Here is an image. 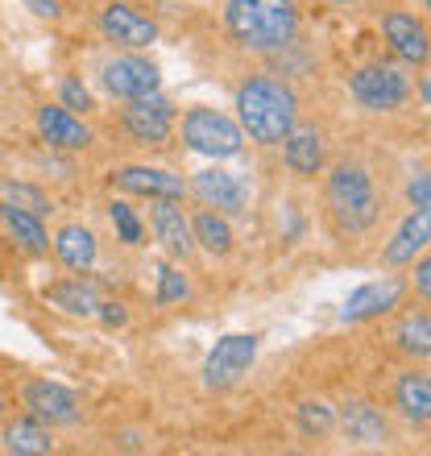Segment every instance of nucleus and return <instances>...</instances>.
Listing matches in <instances>:
<instances>
[{
  "label": "nucleus",
  "mask_w": 431,
  "mask_h": 456,
  "mask_svg": "<svg viewBox=\"0 0 431 456\" xmlns=\"http://www.w3.org/2000/svg\"><path fill=\"white\" fill-rule=\"evenodd\" d=\"M37 133L50 150H87L92 145V129L79 120V112L62 109V104L37 109Z\"/></svg>",
  "instance_id": "15"
},
{
  "label": "nucleus",
  "mask_w": 431,
  "mask_h": 456,
  "mask_svg": "<svg viewBox=\"0 0 431 456\" xmlns=\"http://www.w3.org/2000/svg\"><path fill=\"white\" fill-rule=\"evenodd\" d=\"M394 407L403 419L411 423H427L431 419V378L423 370H411L398 378L394 386Z\"/></svg>",
  "instance_id": "22"
},
{
  "label": "nucleus",
  "mask_w": 431,
  "mask_h": 456,
  "mask_svg": "<svg viewBox=\"0 0 431 456\" xmlns=\"http://www.w3.org/2000/svg\"><path fill=\"white\" fill-rule=\"evenodd\" d=\"M25 411L46 428H75L79 423V398L59 382H29L25 386Z\"/></svg>",
  "instance_id": "10"
},
{
  "label": "nucleus",
  "mask_w": 431,
  "mask_h": 456,
  "mask_svg": "<svg viewBox=\"0 0 431 456\" xmlns=\"http://www.w3.org/2000/svg\"><path fill=\"white\" fill-rule=\"evenodd\" d=\"M282 158H287L290 175H299V179H315V175L323 170V137H320V129L295 120V129L282 137Z\"/></svg>",
  "instance_id": "18"
},
{
  "label": "nucleus",
  "mask_w": 431,
  "mask_h": 456,
  "mask_svg": "<svg viewBox=\"0 0 431 456\" xmlns=\"http://www.w3.org/2000/svg\"><path fill=\"white\" fill-rule=\"evenodd\" d=\"M96 315H100V320H104L108 328H120V324H125V320H129V312H125L120 303H100V307H96Z\"/></svg>",
  "instance_id": "33"
},
{
  "label": "nucleus",
  "mask_w": 431,
  "mask_h": 456,
  "mask_svg": "<svg viewBox=\"0 0 431 456\" xmlns=\"http://www.w3.org/2000/svg\"><path fill=\"white\" fill-rule=\"evenodd\" d=\"M59 100H62V109H71V112H87V109H92V92H87L79 79H62V84H59Z\"/></svg>",
  "instance_id": "31"
},
{
  "label": "nucleus",
  "mask_w": 431,
  "mask_h": 456,
  "mask_svg": "<svg viewBox=\"0 0 431 456\" xmlns=\"http://www.w3.org/2000/svg\"><path fill=\"white\" fill-rule=\"evenodd\" d=\"M336 423H340L345 440H353V444H361V448L390 444V423H386L382 411L373 407V403H365V398L345 403V407H340V415H336Z\"/></svg>",
  "instance_id": "14"
},
{
  "label": "nucleus",
  "mask_w": 431,
  "mask_h": 456,
  "mask_svg": "<svg viewBox=\"0 0 431 456\" xmlns=\"http://www.w3.org/2000/svg\"><path fill=\"white\" fill-rule=\"evenodd\" d=\"M403 290H407V282H403V278H394V274L378 278V282H365V287H357L353 295H348L340 320H345V324H365V320H378V315L394 312L398 303H403Z\"/></svg>",
  "instance_id": "11"
},
{
  "label": "nucleus",
  "mask_w": 431,
  "mask_h": 456,
  "mask_svg": "<svg viewBox=\"0 0 431 456\" xmlns=\"http://www.w3.org/2000/svg\"><path fill=\"white\" fill-rule=\"evenodd\" d=\"M0 448L9 456H42V452H54V440H50L46 423H37L34 415H25V419L9 423V428L0 432Z\"/></svg>",
  "instance_id": "21"
},
{
  "label": "nucleus",
  "mask_w": 431,
  "mask_h": 456,
  "mask_svg": "<svg viewBox=\"0 0 431 456\" xmlns=\"http://www.w3.org/2000/svg\"><path fill=\"white\" fill-rule=\"evenodd\" d=\"M328 208H332L336 224L345 228V232H365V228L378 224L382 200L373 191L370 170L357 167V162H340L328 175Z\"/></svg>",
  "instance_id": "3"
},
{
  "label": "nucleus",
  "mask_w": 431,
  "mask_h": 456,
  "mask_svg": "<svg viewBox=\"0 0 431 456\" xmlns=\"http://www.w3.org/2000/svg\"><path fill=\"white\" fill-rule=\"evenodd\" d=\"M336 4H353V0H336Z\"/></svg>",
  "instance_id": "38"
},
{
  "label": "nucleus",
  "mask_w": 431,
  "mask_h": 456,
  "mask_svg": "<svg viewBox=\"0 0 431 456\" xmlns=\"http://www.w3.org/2000/svg\"><path fill=\"white\" fill-rule=\"evenodd\" d=\"M120 125L137 145H167L170 133H175V104L167 96H137L125 100V112H120Z\"/></svg>",
  "instance_id": "7"
},
{
  "label": "nucleus",
  "mask_w": 431,
  "mask_h": 456,
  "mask_svg": "<svg viewBox=\"0 0 431 456\" xmlns=\"http://www.w3.org/2000/svg\"><path fill=\"white\" fill-rule=\"evenodd\" d=\"M25 4H29L37 17H46V21H59L62 17V0H25Z\"/></svg>",
  "instance_id": "34"
},
{
  "label": "nucleus",
  "mask_w": 431,
  "mask_h": 456,
  "mask_svg": "<svg viewBox=\"0 0 431 456\" xmlns=\"http://www.w3.org/2000/svg\"><path fill=\"white\" fill-rule=\"evenodd\" d=\"M407 200H411V208H431V179H427V170H419V175L411 179Z\"/></svg>",
  "instance_id": "32"
},
{
  "label": "nucleus",
  "mask_w": 431,
  "mask_h": 456,
  "mask_svg": "<svg viewBox=\"0 0 431 456\" xmlns=\"http://www.w3.org/2000/svg\"><path fill=\"white\" fill-rule=\"evenodd\" d=\"M295 423L307 440H328L336 432V407H328L323 398H303L295 407Z\"/></svg>",
  "instance_id": "27"
},
{
  "label": "nucleus",
  "mask_w": 431,
  "mask_h": 456,
  "mask_svg": "<svg viewBox=\"0 0 431 456\" xmlns=\"http://www.w3.org/2000/svg\"><path fill=\"white\" fill-rule=\"evenodd\" d=\"M415 287H419V299L427 303V295H431V262L427 257H419V265H415Z\"/></svg>",
  "instance_id": "35"
},
{
  "label": "nucleus",
  "mask_w": 431,
  "mask_h": 456,
  "mask_svg": "<svg viewBox=\"0 0 431 456\" xmlns=\"http://www.w3.org/2000/svg\"><path fill=\"white\" fill-rule=\"evenodd\" d=\"M191 237L195 249L212 253V257H228L232 253V224L224 220V212H195L191 216Z\"/></svg>",
  "instance_id": "24"
},
{
  "label": "nucleus",
  "mask_w": 431,
  "mask_h": 456,
  "mask_svg": "<svg viewBox=\"0 0 431 456\" xmlns=\"http://www.w3.org/2000/svg\"><path fill=\"white\" fill-rule=\"evenodd\" d=\"M54 253H59V262L75 274H87L92 265H96V237H92V228L84 224H62L59 237H54Z\"/></svg>",
  "instance_id": "20"
},
{
  "label": "nucleus",
  "mask_w": 431,
  "mask_h": 456,
  "mask_svg": "<svg viewBox=\"0 0 431 456\" xmlns=\"http://www.w3.org/2000/svg\"><path fill=\"white\" fill-rule=\"evenodd\" d=\"M104 87L112 92V96L120 100H137V96H150V92H158L162 87V75H158V67L145 54H117V59L104 62Z\"/></svg>",
  "instance_id": "9"
},
{
  "label": "nucleus",
  "mask_w": 431,
  "mask_h": 456,
  "mask_svg": "<svg viewBox=\"0 0 431 456\" xmlns=\"http://www.w3.org/2000/svg\"><path fill=\"white\" fill-rule=\"evenodd\" d=\"M191 191L204 200L207 208H216V212H228V216H237V212H245L249 208V187L232 175V170H220V167H207L195 175Z\"/></svg>",
  "instance_id": "13"
},
{
  "label": "nucleus",
  "mask_w": 431,
  "mask_h": 456,
  "mask_svg": "<svg viewBox=\"0 0 431 456\" xmlns=\"http://www.w3.org/2000/svg\"><path fill=\"white\" fill-rule=\"evenodd\" d=\"M46 303H54L59 312H67V315H84V320H96V307H100V299H96V290L87 287L84 278H67V282H50L46 290Z\"/></svg>",
  "instance_id": "23"
},
{
  "label": "nucleus",
  "mask_w": 431,
  "mask_h": 456,
  "mask_svg": "<svg viewBox=\"0 0 431 456\" xmlns=\"http://www.w3.org/2000/svg\"><path fill=\"white\" fill-rule=\"evenodd\" d=\"M100 34H104L108 42H117V46H125V50H145V46H154L158 42V21L154 17H145L142 9H133V4L112 0V4L100 9Z\"/></svg>",
  "instance_id": "8"
},
{
  "label": "nucleus",
  "mask_w": 431,
  "mask_h": 456,
  "mask_svg": "<svg viewBox=\"0 0 431 456\" xmlns=\"http://www.w3.org/2000/svg\"><path fill=\"white\" fill-rule=\"evenodd\" d=\"M394 348L403 357L423 361L431 353V315L427 312H411L403 315V324L394 328Z\"/></svg>",
  "instance_id": "26"
},
{
  "label": "nucleus",
  "mask_w": 431,
  "mask_h": 456,
  "mask_svg": "<svg viewBox=\"0 0 431 456\" xmlns=\"http://www.w3.org/2000/svg\"><path fill=\"white\" fill-rule=\"evenodd\" d=\"M150 228H154L158 245L170 253V257H179V262H187L195 253V237H191V220L183 216L179 200H154V208H150Z\"/></svg>",
  "instance_id": "12"
},
{
  "label": "nucleus",
  "mask_w": 431,
  "mask_h": 456,
  "mask_svg": "<svg viewBox=\"0 0 431 456\" xmlns=\"http://www.w3.org/2000/svg\"><path fill=\"white\" fill-rule=\"evenodd\" d=\"M257 345H262V337H253V332H228V337H220L204 361V382L212 390L237 386L249 373L253 357H257Z\"/></svg>",
  "instance_id": "6"
},
{
  "label": "nucleus",
  "mask_w": 431,
  "mask_h": 456,
  "mask_svg": "<svg viewBox=\"0 0 431 456\" xmlns=\"http://www.w3.org/2000/svg\"><path fill=\"white\" fill-rule=\"evenodd\" d=\"M108 216H112V228L120 232V240H125V245H142V240H145V228H142V220H137V212H133L129 204L112 200V204H108Z\"/></svg>",
  "instance_id": "30"
},
{
  "label": "nucleus",
  "mask_w": 431,
  "mask_h": 456,
  "mask_svg": "<svg viewBox=\"0 0 431 456\" xmlns=\"http://www.w3.org/2000/svg\"><path fill=\"white\" fill-rule=\"evenodd\" d=\"M348 92H353V100H357L361 109H370V112H394L398 104H407L411 84H407V75L394 71V67H386V62H370V67L353 71V79H348Z\"/></svg>",
  "instance_id": "5"
},
{
  "label": "nucleus",
  "mask_w": 431,
  "mask_h": 456,
  "mask_svg": "<svg viewBox=\"0 0 431 456\" xmlns=\"http://www.w3.org/2000/svg\"><path fill=\"white\" fill-rule=\"evenodd\" d=\"M112 187L125 195H150V200H183V179L162 167H120L112 170Z\"/></svg>",
  "instance_id": "16"
},
{
  "label": "nucleus",
  "mask_w": 431,
  "mask_h": 456,
  "mask_svg": "<svg viewBox=\"0 0 431 456\" xmlns=\"http://www.w3.org/2000/svg\"><path fill=\"white\" fill-rule=\"evenodd\" d=\"M183 142L187 150L204 158H216V162H224V158H237L245 150V133L232 117L216 109H191L183 117Z\"/></svg>",
  "instance_id": "4"
},
{
  "label": "nucleus",
  "mask_w": 431,
  "mask_h": 456,
  "mask_svg": "<svg viewBox=\"0 0 431 456\" xmlns=\"http://www.w3.org/2000/svg\"><path fill=\"white\" fill-rule=\"evenodd\" d=\"M382 34L386 42H390V50H394L398 59H407V62H427V29H423V21L415 17V12H386L382 17Z\"/></svg>",
  "instance_id": "17"
},
{
  "label": "nucleus",
  "mask_w": 431,
  "mask_h": 456,
  "mask_svg": "<svg viewBox=\"0 0 431 456\" xmlns=\"http://www.w3.org/2000/svg\"><path fill=\"white\" fill-rule=\"evenodd\" d=\"M0 224H4V200H0Z\"/></svg>",
  "instance_id": "36"
},
{
  "label": "nucleus",
  "mask_w": 431,
  "mask_h": 456,
  "mask_svg": "<svg viewBox=\"0 0 431 456\" xmlns=\"http://www.w3.org/2000/svg\"><path fill=\"white\" fill-rule=\"evenodd\" d=\"M187 295H191V282H187V274H183V270H175V265H158V295H154L158 307L183 303Z\"/></svg>",
  "instance_id": "29"
},
{
  "label": "nucleus",
  "mask_w": 431,
  "mask_h": 456,
  "mask_svg": "<svg viewBox=\"0 0 431 456\" xmlns=\"http://www.w3.org/2000/svg\"><path fill=\"white\" fill-rule=\"evenodd\" d=\"M0 195H4V204L9 208H25V212H34V216H46L50 212V200L37 191V187H29V183L9 179L4 187H0Z\"/></svg>",
  "instance_id": "28"
},
{
  "label": "nucleus",
  "mask_w": 431,
  "mask_h": 456,
  "mask_svg": "<svg viewBox=\"0 0 431 456\" xmlns=\"http://www.w3.org/2000/svg\"><path fill=\"white\" fill-rule=\"evenodd\" d=\"M4 224H9L12 240L21 245L29 257H42V253L50 249V237H46V224H42V216H34V212H25V208H9L4 204Z\"/></svg>",
  "instance_id": "25"
},
{
  "label": "nucleus",
  "mask_w": 431,
  "mask_h": 456,
  "mask_svg": "<svg viewBox=\"0 0 431 456\" xmlns=\"http://www.w3.org/2000/svg\"><path fill=\"white\" fill-rule=\"evenodd\" d=\"M299 120V96L295 87L274 75H249L237 87V125L257 145H282Z\"/></svg>",
  "instance_id": "1"
},
{
  "label": "nucleus",
  "mask_w": 431,
  "mask_h": 456,
  "mask_svg": "<svg viewBox=\"0 0 431 456\" xmlns=\"http://www.w3.org/2000/svg\"><path fill=\"white\" fill-rule=\"evenodd\" d=\"M427 240H431V208H415V212L403 220V228L394 232V240L382 249V262L386 265H411L423 249H427Z\"/></svg>",
  "instance_id": "19"
},
{
  "label": "nucleus",
  "mask_w": 431,
  "mask_h": 456,
  "mask_svg": "<svg viewBox=\"0 0 431 456\" xmlns=\"http://www.w3.org/2000/svg\"><path fill=\"white\" fill-rule=\"evenodd\" d=\"M224 25L237 46L278 54L299 37V4L295 0H228Z\"/></svg>",
  "instance_id": "2"
},
{
  "label": "nucleus",
  "mask_w": 431,
  "mask_h": 456,
  "mask_svg": "<svg viewBox=\"0 0 431 456\" xmlns=\"http://www.w3.org/2000/svg\"><path fill=\"white\" fill-rule=\"evenodd\" d=\"M0 415H4V398H0Z\"/></svg>",
  "instance_id": "37"
}]
</instances>
